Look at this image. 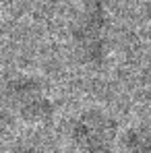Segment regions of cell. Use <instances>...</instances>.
Here are the masks:
<instances>
[{"label": "cell", "mask_w": 151, "mask_h": 153, "mask_svg": "<svg viewBox=\"0 0 151 153\" xmlns=\"http://www.w3.org/2000/svg\"><path fill=\"white\" fill-rule=\"evenodd\" d=\"M4 100L17 112V116L29 124L48 122L54 116V103L44 91L42 83L33 76L10 79L4 87Z\"/></svg>", "instance_id": "cell-1"}, {"label": "cell", "mask_w": 151, "mask_h": 153, "mask_svg": "<svg viewBox=\"0 0 151 153\" xmlns=\"http://www.w3.org/2000/svg\"><path fill=\"white\" fill-rule=\"evenodd\" d=\"M71 137L83 153H110L118 141V124L103 110H85L75 118Z\"/></svg>", "instance_id": "cell-2"}, {"label": "cell", "mask_w": 151, "mask_h": 153, "mask_svg": "<svg viewBox=\"0 0 151 153\" xmlns=\"http://www.w3.org/2000/svg\"><path fill=\"white\" fill-rule=\"evenodd\" d=\"M122 145L128 153H151V137H149V126L141 124V126L128 128L122 134Z\"/></svg>", "instance_id": "cell-3"}, {"label": "cell", "mask_w": 151, "mask_h": 153, "mask_svg": "<svg viewBox=\"0 0 151 153\" xmlns=\"http://www.w3.org/2000/svg\"><path fill=\"white\" fill-rule=\"evenodd\" d=\"M13 153H44L42 149H37V147H19V149H15Z\"/></svg>", "instance_id": "cell-4"}]
</instances>
